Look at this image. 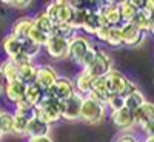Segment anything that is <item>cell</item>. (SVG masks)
I'll return each instance as SVG.
<instances>
[{
    "label": "cell",
    "mask_w": 154,
    "mask_h": 142,
    "mask_svg": "<svg viewBox=\"0 0 154 142\" xmlns=\"http://www.w3.org/2000/svg\"><path fill=\"white\" fill-rule=\"evenodd\" d=\"M35 118L46 122L48 125H53V124L59 122L62 119L60 100H57L49 91H45L42 100L35 107Z\"/></svg>",
    "instance_id": "obj_1"
},
{
    "label": "cell",
    "mask_w": 154,
    "mask_h": 142,
    "mask_svg": "<svg viewBox=\"0 0 154 142\" xmlns=\"http://www.w3.org/2000/svg\"><path fill=\"white\" fill-rule=\"evenodd\" d=\"M105 82H106V88L109 94H119V96L126 97L128 94H131L133 91L137 90V87L130 79H126L122 73L116 70H111L105 76Z\"/></svg>",
    "instance_id": "obj_2"
},
{
    "label": "cell",
    "mask_w": 154,
    "mask_h": 142,
    "mask_svg": "<svg viewBox=\"0 0 154 142\" xmlns=\"http://www.w3.org/2000/svg\"><path fill=\"white\" fill-rule=\"evenodd\" d=\"M46 16L51 19L54 25H62V23H69L74 8L71 2H65V0H57V2L49 3L48 8L45 9Z\"/></svg>",
    "instance_id": "obj_3"
},
{
    "label": "cell",
    "mask_w": 154,
    "mask_h": 142,
    "mask_svg": "<svg viewBox=\"0 0 154 142\" xmlns=\"http://www.w3.org/2000/svg\"><path fill=\"white\" fill-rule=\"evenodd\" d=\"M105 118V107L91 100L89 97H83V104L80 110V119L89 124H99Z\"/></svg>",
    "instance_id": "obj_4"
},
{
    "label": "cell",
    "mask_w": 154,
    "mask_h": 142,
    "mask_svg": "<svg viewBox=\"0 0 154 142\" xmlns=\"http://www.w3.org/2000/svg\"><path fill=\"white\" fill-rule=\"evenodd\" d=\"M83 104V96L75 93L69 99L60 102V113H62V119L66 121H77L80 119V110Z\"/></svg>",
    "instance_id": "obj_5"
},
{
    "label": "cell",
    "mask_w": 154,
    "mask_h": 142,
    "mask_svg": "<svg viewBox=\"0 0 154 142\" xmlns=\"http://www.w3.org/2000/svg\"><path fill=\"white\" fill-rule=\"evenodd\" d=\"M111 70H112V60H111V57L105 53V51H102L99 48L94 62L91 63V67L86 68L85 71L89 76H93V77H105Z\"/></svg>",
    "instance_id": "obj_6"
},
{
    "label": "cell",
    "mask_w": 154,
    "mask_h": 142,
    "mask_svg": "<svg viewBox=\"0 0 154 142\" xmlns=\"http://www.w3.org/2000/svg\"><path fill=\"white\" fill-rule=\"evenodd\" d=\"M57 100L63 102L69 99L72 94H75V87H74V80H71L69 77L65 76H59V79L56 80V84L53 85V88L48 90Z\"/></svg>",
    "instance_id": "obj_7"
},
{
    "label": "cell",
    "mask_w": 154,
    "mask_h": 142,
    "mask_svg": "<svg viewBox=\"0 0 154 142\" xmlns=\"http://www.w3.org/2000/svg\"><path fill=\"white\" fill-rule=\"evenodd\" d=\"M93 46V43L88 40L85 36H75L72 40H69V49H68V57H71L75 63H82L85 54L88 49Z\"/></svg>",
    "instance_id": "obj_8"
},
{
    "label": "cell",
    "mask_w": 154,
    "mask_h": 142,
    "mask_svg": "<svg viewBox=\"0 0 154 142\" xmlns=\"http://www.w3.org/2000/svg\"><path fill=\"white\" fill-rule=\"evenodd\" d=\"M57 79H59V74H57L54 67H51V65H40L38 70H37L35 85L45 93V91H48V90L53 88V85L56 84Z\"/></svg>",
    "instance_id": "obj_9"
},
{
    "label": "cell",
    "mask_w": 154,
    "mask_h": 142,
    "mask_svg": "<svg viewBox=\"0 0 154 142\" xmlns=\"http://www.w3.org/2000/svg\"><path fill=\"white\" fill-rule=\"evenodd\" d=\"M99 12H100V16H102V19H103L106 27L116 28V27H120V25H122L119 3H116V2L102 3L100 8H99Z\"/></svg>",
    "instance_id": "obj_10"
},
{
    "label": "cell",
    "mask_w": 154,
    "mask_h": 142,
    "mask_svg": "<svg viewBox=\"0 0 154 142\" xmlns=\"http://www.w3.org/2000/svg\"><path fill=\"white\" fill-rule=\"evenodd\" d=\"M43 48L46 49L48 56H51L53 59H63V57H68L69 42L63 40L57 36H49Z\"/></svg>",
    "instance_id": "obj_11"
},
{
    "label": "cell",
    "mask_w": 154,
    "mask_h": 142,
    "mask_svg": "<svg viewBox=\"0 0 154 142\" xmlns=\"http://www.w3.org/2000/svg\"><path fill=\"white\" fill-rule=\"evenodd\" d=\"M120 31H122L123 45H126V46H137V45L142 43L143 37H145V33H142L136 27H133L131 23L120 25Z\"/></svg>",
    "instance_id": "obj_12"
},
{
    "label": "cell",
    "mask_w": 154,
    "mask_h": 142,
    "mask_svg": "<svg viewBox=\"0 0 154 142\" xmlns=\"http://www.w3.org/2000/svg\"><path fill=\"white\" fill-rule=\"evenodd\" d=\"M12 114H14V130H12V133L25 134L26 127H28V122L32 118H35V108H31V110H16Z\"/></svg>",
    "instance_id": "obj_13"
},
{
    "label": "cell",
    "mask_w": 154,
    "mask_h": 142,
    "mask_svg": "<svg viewBox=\"0 0 154 142\" xmlns=\"http://www.w3.org/2000/svg\"><path fill=\"white\" fill-rule=\"evenodd\" d=\"M102 27H106V25H105L103 19H102L99 9H89L82 30H83L86 34H89V36H96L97 31H99Z\"/></svg>",
    "instance_id": "obj_14"
},
{
    "label": "cell",
    "mask_w": 154,
    "mask_h": 142,
    "mask_svg": "<svg viewBox=\"0 0 154 142\" xmlns=\"http://www.w3.org/2000/svg\"><path fill=\"white\" fill-rule=\"evenodd\" d=\"M25 93H26V85L22 84L20 80H16V82H8L6 87H5V91L3 94L6 96V99L12 104H17L19 100H22L25 97Z\"/></svg>",
    "instance_id": "obj_15"
},
{
    "label": "cell",
    "mask_w": 154,
    "mask_h": 142,
    "mask_svg": "<svg viewBox=\"0 0 154 142\" xmlns=\"http://www.w3.org/2000/svg\"><path fill=\"white\" fill-rule=\"evenodd\" d=\"M111 121L119 130H128V128H131L134 125L133 113L130 110H126V108H122L119 111L111 113Z\"/></svg>",
    "instance_id": "obj_16"
},
{
    "label": "cell",
    "mask_w": 154,
    "mask_h": 142,
    "mask_svg": "<svg viewBox=\"0 0 154 142\" xmlns=\"http://www.w3.org/2000/svg\"><path fill=\"white\" fill-rule=\"evenodd\" d=\"M133 118H134V125H140V127L154 121V104L145 102L142 107L133 113Z\"/></svg>",
    "instance_id": "obj_17"
},
{
    "label": "cell",
    "mask_w": 154,
    "mask_h": 142,
    "mask_svg": "<svg viewBox=\"0 0 154 142\" xmlns=\"http://www.w3.org/2000/svg\"><path fill=\"white\" fill-rule=\"evenodd\" d=\"M34 27V22H32V17H20L16 20L14 27H12V36L17 37L19 40H25L28 39V34L31 31V28Z\"/></svg>",
    "instance_id": "obj_18"
},
{
    "label": "cell",
    "mask_w": 154,
    "mask_h": 142,
    "mask_svg": "<svg viewBox=\"0 0 154 142\" xmlns=\"http://www.w3.org/2000/svg\"><path fill=\"white\" fill-rule=\"evenodd\" d=\"M93 80H94V77H93V76H89L85 70H82L79 74H77L75 80H74L75 93L82 94L83 97L88 96L89 93H91V90H93Z\"/></svg>",
    "instance_id": "obj_19"
},
{
    "label": "cell",
    "mask_w": 154,
    "mask_h": 142,
    "mask_svg": "<svg viewBox=\"0 0 154 142\" xmlns=\"http://www.w3.org/2000/svg\"><path fill=\"white\" fill-rule=\"evenodd\" d=\"M49 128H51V125H48L46 122L37 119V118H32L28 122V127H26L25 134L29 136V137H43V136L49 134Z\"/></svg>",
    "instance_id": "obj_20"
},
{
    "label": "cell",
    "mask_w": 154,
    "mask_h": 142,
    "mask_svg": "<svg viewBox=\"0 0 154 142\" xmlns=\"http://www.w3.org/2000/svg\"><path fill=\"white\" fill-rule=\"evenodd\" d=\"M32 22H34V28H37L40 33L46 34L48 37H49V36H54V28H56V25L51 22V19L46 16L45 11L37 12V14L32 17Z\"/></svg>",
    "instance_id": "obj_21"
},
{
    "label": "cell",
    "mask_w": 154,
    "mask_h": 142,
    "mask_svg": "<svg viewBox=\"0 0 154 142\" xmlns=\"http://www.w3.org/2000/svg\"><path fill=\"white\" fill-rule=\"evenodd\" d=\"M37 70H38V65L35 63H28V65H23L19 68V80L25 85H32L35 84V79H37Z\"/></svg>",
    "instance_id": "obj_22"
},
{
    "label": "cell",
    "mask_w": 154,
    "mask_h": 142,
    "mask_svg": "<svg viewBox=\"0 0 154 142\" xmlns=\"http://www.w3.org/2000/svg\"><path fill=\"white\" fill-rule=\"evenodd\" d=\"M2 45H3V51H5V54L8 56V59H12V57H16L17 54L22 53V42L12 34H8L3 39Z\"/></svg>",
    "instance_id": "obj_23"
},
{
    "label": "cell",
    "mask_w": 154,
    "mask_h": 142,
    "mask_svg": "<svg viewBox=\"0 0 154 142\" xmlns=\"http://www.w3.org/2000/svg\"><path fill=\"white\" fill-rule=\"evenodd\" d=\"M145 96L142 91H139V90H136V91H133L131 94H128L125 97V108L130 110L131 113H134L137 108H140L143 104H145Z\"/></svg>",
    "instance_id": "obj_24"
},
{
    "label": "cell",
    "mask_w": 154,
    "mask_h": 142,
    "mask_svg": "<svg viewBox=\"0 0 154 142\" xmlns=\"http://www.w3.org/2000/svg\"><path fill=\"white\" fill-rule=\"evenodd\" d=\"M119 11H120V19H122V25L123 23H130L134 16L137 14V8L133 5V0H125V2L119 3Z\"/></svg>",
    "instance_id": "obj_25"
},
{
    "label": "cell",
    "mask_w": 154,
    "mask_h": 142,
    "mask_svg": "<svg viewBox=\"0 0 154 142\" xmlns=\"http://www.w3.org/2000/svg\"><path fill=\"white\" fill-rule=\"evenodd\" d=\"M0 70H2L6 82H16V80H19V68H17V65L12 60L6 59L2 65H0Z\"/></svg>",
    "instance_id": "obj_26"
},
{
    "label": "cell",
    "mask_w": 154,
    "mask_h": 142,
    "mask_svg": "<svg viewBox=\"0 0 154 142\" xmlns=\"http://www.w3.org/2000/svg\"><path fill=\"white\" fill-rule=\"evenodd\" d=\"M130 23L133 25V27H136L137 30H140L142 33H148L149 31V27H151L149 16L146 14L145 11H137V14L134 16V19Z\"/></svg>",
    "instance_id": "obj_27"
},
{
    "label": "cell",
    "mask_w": 154,
    "mask_h": 142,
    "mask_svg": "<svg viewBox=\"0 0 154 142\" xmlns=\"http://www.w3.org/2000/svg\"><path fill=\"white\" fill-rule=\"evenodd\" d=\"M12 130H14V114L0 110V131L2 134L12 133Z\"/></svg>",
    "instance_id": "obj_28"
},
{
    "label": "cell",
    "mask_w": 154,
    "mask_h": 142,
    "mask_svg": "<svg viewBox=\"0 0 154 142\" xmlns=\"http://www.w3.org/2000/svg\"><path fill=\"white\" fill-rule=\"evenodd\" d=\"M54 36L63 39V40H72V39L77 36V31L71 27L69 23H62V25H56L54 28Z\"/></svg>",
    "instance_id": "obj_29"
},
{
    "label": "cell",
    "mask_w": 154,
    "mask_h": 142,
    "mask_svg": "<svg viewBox=\"0 0 154 142\" xmlns=\"http://www.w3.org/2000/svg\"><path fill=\"white\" fill-rule=\"evenodd\" d=\"M42 97H43V91H42V90L38 88L35 84H32V85H28V87H26L25 99H26L32 107H37V105H38V102L42 100Z\"/></svg>",
    "instance_id": "obj_30"
},
{
    "label": "cell",
    "mask_w": 154,
    "mask_h": 142,
    "mask_svg": "<svg viewBox=\"0 0 154 142\" xmlns=\"http://www.w3.org/2000/svg\"><path fill=\"white\" fill-rule=\"evenodd\" d=\"M89 9H85V8H74V12H72V17L69 20V25L77 31V30H82L83 23H85V19L88 16Z\"/></svg>",
    "instance_id": "obj_31"
},
{
    "label": "cell",
    "mask_w": 154,
    "mask_h": 142,
    "mask_svg": "<svg viewBox=\"0 0 154 142\" xmlns=\"http://www.w3.org/2000/svg\"><path fill=\"white\" fill-rule=\"evenodd\" d=\"M106 107L111 110V113L125 108V97L119 96V94H109L108 99H106V104H105V108Z\"/></svg>",
    "instance_id": "obj_32"
},
{
    "label": "cell",
    "mask_w": 154,
    "mask_h": 142,
    "mask_svg": "<svg viewBox=\"0 0 154 142\" xmlns=\"http://www.w3.org/2000/svg\"><path fill=\"white\" fill-rule=\"evenodd\" d=\"M40 46L35 45L34 42H31L29 39H25V40H22V54L28 56L29 59H34L38 53H40Z\"/></svg>",
    "instance_id": "obj_33"
},
{
    "label": "cell",
    "mask_w": 154,
    "mask_h": 142,
    "mask_svg": "<svg viewBox=\"0 0 154 142\" xmlns=\"http://www.w3.org/2000/svg\"><path fill=\"white\" fill-rule=\"evenodd\" d=\"M109 46H122L123 40H122V31L120 27H116V28H109L108 37H106V42Z\"/></svg>",
    "instance_id": "obj_34"
},
{
    "label": "cell",
    "mask_w": 154,
    "mask_h": 142,
    "mask_svg": "<svg viewBox=\"0 0 154 142\" xmlns=\"http://www.w3.org/2000/svg\"><path fill=\"white\" fill-rule=\"evenodd\" d=\"M28 39L31 42H34L35 45H38L40 48H43L45 46V43H46V40H48V36L46 34H43V33H40L37 28H31V31H29V34H28Z\"/></svg>",
    "instance_id": "obj_35"
},
{
    "label": "cell",
    "mask_w": 154,
    "mask_h": 142,
    "mask_svg": "<svg viewBox=\"0 0 154 142\" xmlns=\"http://www.w3.org/2000/svg\"><path fill=\"white\" fill-rule=\"evenodd\" d=\"M91 91H96V93L103 94V96H109L108 88H106V82H105V77H94Z\"/></svg>",
    "instance_id": "obj_36"
},
{
    "label": "cell",
    "mask_w": 154,
    "mask_h": 142,
    "mask_svg": "<svg viewBox=\"0 0 154 142\" xmlns=\"http://www.w3.org/2000/svg\"><path fill=\"white\" fill-rule=\"evenodd\" d=\"M97 51H99V48L94 46V45L88 49V53L85 54V57H83V60H82V63H80L82 70H86V68L91 67V63L94 62V59H96V56H97Z\"/></svg>",
    "instance_id": "obj_37"
},
{
    "label": "cell",
    "mask_w": 154,
    "mask_h": 142,
    "mask_svg": "<svg viewBox=\"0 0 154 142\" xmlns=\"http://www.w3.org/2000/svg\"><path fill=\"white\" fill-rule=\"evenodd\" d=\"M3 3L12 6V8H16V9H25V8H28L31 5L29 0H5Z\"/></svg>",
    "instance_id": "obj_38"
},
{
    "label": "cell",
    "mask_w": 154,
    "mask_h": 142,
    "mask_svg": "<svg viewBox=\"0 0 154 142\" xmlns=\"http://www.w3.org/2000/svg\"><path fill=\"white\" fill-rule=\"evenodd\" d=\"M9 60H12L17 65V68H20V67H23V65H28V63H32V59H29L28 56H25V54H17L16 57H12V59H9Z\"/></svg>",
    "instance_id": "obj_39"
},
{
    "label": "cell",
    "mask_w": 154,
    "mask_h": 142,
    "mask_svg": "<svg viewBox=\"0 0 154 142\" xmlns=\"http://www.w3.org/2000/svg\"><path fill=\"white\" fill-rule=\"evenodd\" d=\"M142 131L145 133L146 137H154V121H151V122L142 125Z\"/></svg>",
    "instance_id": "obj_40"
},
{
    "label": "cell",
    "mask_w": 154,
    "mask_h": 142,
    "mask_svg": "<svg viewBox=\"0 0 154 142\" xmlns=\"http://www.w3.org/2000/svg\"><path fill=\"white\" fill-rule=\"evenodd\" d=\"M108 33H109V27H102L99 31H97V34H96V37L99 39L100 42H106V37H108Z\"/></svg>",
    "instance_id": "obj_41"
},
{
    "label": "cell",
    "mask_w": 154,
    "mask_h": 142,
    "mask_svg": "<svg viewBox=\"0 0 154 142\" xmlns=\"http://www.w3.org/2000/svg\"><path fill=\"white\" fill-rule=\"evenodd\" d=\"M31 108H35V107H32L25 97H23L22 100H19L17 104H16V110H31Z\"/></svg>",
    "instance_id": "obj_42"
},
{
    "label": "cell",
    "mask_w": 154,
    "mask_h": 142,
    "mask_svg": "<svg viewBox=\"0 0 154 142\" xmlns=\"http://www.w3.org/2000/svg\"><path fill=\"white\" fill-rule=\"evenodd\" d=\"M117 142H137V139H136L133 134H122V136L117 139Z\"/></svg>",
    "instance_id": "obj_43"
},
{
    "label": "cell",
    "mask_w": 154,
    "mask_h": 142,
    "mask_svg": "<svg viewBox=\"0 0 154 142\" xmlns=\"http://www.w3.org/2000/svg\"><path fill=\"white\" fill-rule=\"evenodd\" d=\"M28 142H53L49 136H43V137H29Z\"/></svg>",
    "instance_id": "obj_44"
},
{
    "label": "cell",
    "mask_w": 154,
    "mask_h": 142,
    "mask_svg": "<svg viewBox=\"0 0 154 142\" xmlns=\"http://www.w3.org/2000/svg\"><path fill=\"white\" fill-rule=\"evenodd\" d=\"M6 79H5V76L2 73V70H0V93H3L5 91V87H6Z\"/></svg>",
    "instance_id": "obj_45"
},
{
    "label": "cell",
    "mask_w": 154,
    "mask_h": 142,
    "mask_svg": "<svg viewBox=\"0 0 154 142\" xmlns=\"http://www.w3.org/2000/svg\"><path fill=\"white\" fill-rule=\"evenodd\" d=\"M148 33H151V34L154 36V22L151 23V27H149V31H148Z\"/></svg>",
    "instance_id": "obj_46"
},
{
    "label": "cell",
    "mask_w": 154,
    "mask_h": 142,
    "mask_svg": "<svg viewBox=\"0 0 154 142\" xmlns=\"http://www.w3.org/2000/svg\"><path fill=\"white\" fill-rule=\"evenodd\" d=\"M145 142H154V137H146Z\"/></svg>",
    "instance_id": "obj_47"
},
{
    "label": "cell",
    "mask_w": 154,
    "mask_h": 142,
    "mask_svg": "<svg viewBox=\"0 0 154 142\" xmlns=\"http://www.w3.org/2000/svg\"><path fill=\"white\" fill-rule=\"evenodd\" d=\"M2 136H3V134H2V131H0V139H2Z\"/></svg>",
    "instance_id": "obj_48"
}]
</instances>
